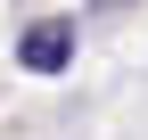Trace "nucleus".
<instances>
[{"instance_id": "obj_1", "label": "nucleus", "mask_w": 148, "mask_h": 140, "mask_svg": "<svg viewBox=\"0 0 148 140\" xmlns=\"http://www.w3.org/2000/svg\"><path fill=\"white\" fill-rule=\"evenodd\" d=\"M16 58H25L33 74H66L74 66V16H41V25L16 41Z\"/></svg>"}]
</instances>
